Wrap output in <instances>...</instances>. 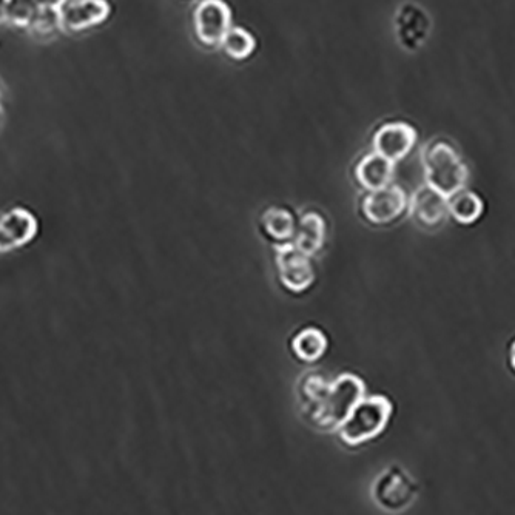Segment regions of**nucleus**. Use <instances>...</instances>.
<instances>
[{
	"label": "nucleus",
	"instance_id": "f257e3e1",
	"mask_svg": "<svg viewBox=\"0 0 515 515\" xmlns=\"http://www.w3.org/2000/svg\"><path fill=\"white\" fill-rule=\"evenodd\" d=\"M309 398L314 406L315 420L327 428H340L355 406L366 394V386L357 375H340L334 383L323 386L315 384L309 389Z\"/></svg>",
	"mask_w": 515,
	"mask_h": 515
},
{
	"label": "nucleus",
	"instance_id": "f03ea898",
	"mask_svg": "<svg viewBox=\"0 0 515 515\" xmlns=\"http://www.w3.org/2000/svg\"><path fill=\"white\" fill-rule=\"evenodd\" d=\"M426 184L446 198L465 190L469 170L465 162L446 142H435L423 155Z\"/></svg>",
	"mask_w": 515,
	"mask_h": 515
},
{
	"label": "nucleus",
	"instance_id": "7ed1b4c3",
	"mask_svg": "<svg viewBox=\"0 0 515 515\" xmlns=\"http://www.w3.org/2000/svg\"><path fill=\"white\" fill-rule=\"evenodd\" d=\"M391 415L392 404L388 398L381 395L364 397L338 428L341 440L349 446L363 445L386 429Z\"/></svg>",
	"mask_w": 515,
	"mask_h": 515
},
{
	"label": "nucleus",
	"instance_id": "20e7f679",
	"mask_svg": "<svg viewBox=\"0 0 515 515\" xmlns=\"http://www.w3.org/2000/svg\"><path fill=\"white\" fill-rule=\"evenodd\" d=\"M275 252L281 284L292 293L306 292L315 281V267L310 256L298 250L293 243L278 244Z\"/></svg>",
	"mask_w": 515,
	"mask_h": 515
},
{
	"label": "nucleus",
	"instance_id": "39448f33",
	"mask_svg": "<svg viewBox=\"0 0 515 515\" xmlns=\"http://www.w3.org/2000/svg\"><path fill=\"white\" fill-rule=\"evenodd\" d=\"M110 13L108 0H62L58 7L61 30L75 34L99 27Z\"/></svg>",
	"mask_w": 515,
	"mask_h": 515
},
{
	"label": "nucleus",
	"instance_id": "423d86ee",
	"mask_svg": "<svg viewBox=\"0 0 515 515\" xmlns=\"http://www.w3.org/2000/svg\"><path fill=\"white\" fill-rule=\"evenodd\" d=\"M39 233V219L30 209L13 207L0 213V253L22 249Z\"/></svg>",
	"mask_w": 515,
	"mask_h": 515
},
{
	"label": "nucleus",
	"instance_id": "0eeeda50",
	"mask_svg": "<svg viewBox=\"0 0 515 515\" xmlns=\"http://www.w3.org/2000/svg\"><path fill=\"white\" fill-rule=\"evenodd\" d=\"M196 36L204 45H221L232 28V13L223 0H202L193 14Z\"/></svg>",
	"mask_w": 515,
	"mask_h": 515
},
{
	"label": "nucleus",
	"instance_id": "6e6552de",
	"mask_svg": "<svg viewBox=\"0 0 515 515\" xmlns=\"http://www.w3.org/2000/svg\"><path fill=\"white\" fill-rule=\"evenodd\" d=\"M406 209H408V196L401 187L394 184L369 192L361 206L367 221L375 226L394 223Z\"/></svg>",
	"mask_w": 515,
	"mask_h": 515
},
{
	"label": "nucleus",
	"instance_id": "1a4fd4ad",
	"mask_svg": "<svg viewBox=\"0 0 515 515\" xmlns=\"http://www.w3.org/2000/svg\"><path fill=\"white\" fill-rule=\"evenodd\" d=\"M417 142V132L406 122H391L378 128L374 136V150L377 155L398 162L406 158Z\"/></svg>",
	"mask_w": 515,
	"mask_h": 515
},
{
	"label": "nucleus",
	"instance_id": "9d476101",
	"mask_svg": "<svg viewBox=\"0 0 515 515\" xmlns=\"http://www.w3.org/2000/svg\"><path fill=\"white\" fill-rule=\"evenodd\" d=\"M408 207L412 218L425 227L438 226L449 216L448 198L428 184L415 190Z\"/></svg>",
	"mask_w": 515,
	"mask_h": 515
},
{
	"label": "nucleus",
	"instance_id": "9b49d317",
	"mask_svg": "<svg viewBox=\"0 0 515 515\" xmlns=\"http://www.w3.org/2000/svg\"><path fill=\"white\" fill-rule=\"evenodd\" d=\"M431 19L425 10L414 4H406L398 11L395 31L400 44L408 50H417L428 38Z\"/></svg>",
	"mask_w": 515,
	"mask_h": 515
},
{
	"label": "nucleus",
	"instance_id": "f8f14e48",
	"mask_svg": "<svg viewBox=\"0 0 515 515\" xmlns=\"http://www.w3.org/2000/svg\"><path fill=\"white\" fill-rule=\"evenodd\" d=\"M414 485L406 478L403 472L398 469H389L377 480L374 495L377 502L383 508L397 511V509L408 506L414 497Z\"/></svg>",
	"mask_w": 515,
	"mask_h": 515
},
{
	"label": "nucleus",
	"instance_id": "ddd939ff",
	"mask_svg": "<svg viewBox=\"0 0 515 515\" xmlns=\"http://www.w3.org/2000/svg\"><path fill=\"white\" fill-rule=\"evenodd\" d=\"M395 175V164L377 153L364 156L355 169L358 184L367 192L391 186Z\"/></svg>",
	"mask_w": 515,
	"mask_h": 515
},
{
	"label": "nucleus",
	"instance_id": "4468645a",
	"mask_svg": "<svg viewBox=\"0 0 515 515\" xmlns=\"http://www.w3.org/2000/svg\"><path fill=\"white\" fill-rule=\"evenodd\" d=\"M326 241V223L317 212H309L301 216L297 230L293 235V244L307 256H314L323 249Z\"/></svg>",
	"mask_w": 515,
	"mask_h": 515
},
{
	"label": "nucleus",
	"instance_id": "2eb2a0df",
	"mask_svg": "<svg viewBox=\"0 0 515 515\" xmlns=\"http://www.w3.org/2000/svg\"><path fill=\"white\" fill-rule=\"evenodd\" d=\"M261 226L269 238L275 239L278 243H289L297 230V221L292 212L284 207H269L263 213Z\"/></svg>",
	"mask_w": 515,
	"mask_h": 515
},
{
	"label": "nucleus",
	"instance_id": "dca6fc26",
	"mask_svg": "<svg viewBox=\"0 0 515 515\" xmlns=\"http://www.w3.org/2000/svg\"><path fill=\"white\" fill-rule=\"evenodd\" d=\"M292 351L297 355L298 360L304 363H315L326 354V335L317 327H306L293 338Z\"/></svg>",
	"mask_w": 515,
	"mask_h": 515
},
{
	"label": "nucleus",
	"instance_id": "f3484780",
	"mask_svg": "<svg viewBox=\"0 0 515 515\" xmlns=\"http://www.w3.org/2000/svg\"><path fill=\"white\" fill-rule=\"evenodd\" d=\"M449 215L460 224H474L483 215V201L477 193L462 190L448 198Z\"/></svg>",
	"mask_w": 515,
	"mask_h": 515
},
{
	"label": "nucleus",
	"instance_id": "a211bd4d",
	"mask_svg": "<svg viewBox=\"0 0 515 515\" xmlns=\"http://www.w3.org/2000/svg\"><path fill=\"white\" fill-rule=\"evenodd\" d=\"M255 38L249 31L241 27H232L224 36L221 47L226 51L227 56L236 61H243L249 58L250 54L255 50Z\"/></svg>",
	"mask_w": 515,
	"mask_h": 515
},
{
	"label": "nucleus",
	"instance_id": "6ab92c4d",
	"mask_svg": "<svg viewBox=\"0 0 515 515\" xmlns=\"http://www.w3.org/2000/svg\"><path fill=\"white\" fill-rule=\"evenodd\" d=\"M38 11L39 4L36 0H8L7 22L14 27L30 30Z\"/></svg>",
	"mask_w": 515,
	"mask_h": 515
},
{
	"label": "nucleus",
	"instance_id": "aec40b11",
	"mask_svg": "<svg viewBox=\"0 0 515 515\" xmlns=\"http://www.w3.org/2000/svg\"><path fill=\"white\" fill-rule=\"evenodd\" d=\"M30 30L33 33L41 34V36H48V34L61 30L58 8L39 7L38 14L34 17Z\"/></svg>",
	"mask_w": 515,
	"mask_h": 515
},
{
	"label": "nucleus",
	"instance_id": "412c9836",
	"mask_svg": "<svg viewBox=\"0 0 515 515\" xmlns=\"http://www.w3.org/2000/svg\"><path fill=\"white\" fill-rule=\"evenodd\" d=\"M8 0H0V24L7 22Z\"/></svg>",
	"mask_w": 515,
	"mask_h": 515
},
{
	"label": "nucleus",
	"instance_id": "4be33fe9",
	"mask_svg": "<svg viewBox=\"0 0 515 515\" xmlns=\"http://www.w3.org/2000/svg\"><path fill=\"white\" fill-rule=\"evenodd\" d=\"M36 2H38L39 7L58 8L59 4H61L62 0H36Z\"/></svg>",
	"mask_w": 515,
	"mask_h": 515
},
{
	"label": "nucleus",
	"instance_id": "5701e85b",
	"mask_svg": "<svg viewBox=\"0 0 515 515\" xmlns=\"http://www.w3.org/2000/svg\"><path fill=\"white\" fill-rule=\"evenodd\" d=\"M5 113V95L4 88L0 85V122H2V118H4Z\"/></svg>",
	"mask_w": 515,
	"mask_h": 515
},
{
	"label": "nucleus",
	"instance_id": "b1692460",
	"mask_svg": "<svg viewBox=\"0 0 515 515\" xmlns=\"http://www.w3.org/2000/svg\"><path fill=\"white\" fill-rule=\"evenodd\" d=\"M511 364H512V367H514V369H515V341H514V344H512V349H511Z\"/></svg>",
	"mask_w": 515,
	"mask_h": 515
}]
</instances>
